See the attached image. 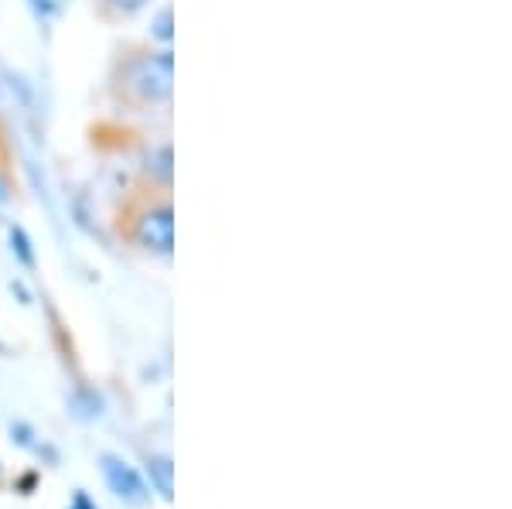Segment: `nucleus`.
<instances>
[{
    "mask_svg": "<svg viewBox=\"0 0 512 509\" xmlns=\"http://www.w3.org/2000/svg\"><path fill=\"white\" fill-rule=\"evenodd\" d=\"M171 82H175V59H171V52L144 55V59L130 65V86H134L140 100H168Z\"/></svg>",
    "mask_w": 512,
    "mask_h": 509,
    "instance_id": "nucleus-1",
    "label": "nucleus"
},
{
    "mask_svg": "<svg viewBox=\"0 0 512 509\" xmlns=\"http://www.w3.org/2000/svg\"><path fill=\"white\" fill-rule=\"evenodd\" d=\"M99 469H103V479H106V486H110L113 496L123 499L127 506H144L147 499H151L147 482L140 479V472L127 462V458L99 455Z\"/></svg>",
    "mask_w": 512,
    "mask_h": 509,
    "instance_id": "nucleus-2",
    "label": "nucleus"
},
{
    "mask_svg": "<svg viewBox=\"0 0 512 509\" xmlns=\"http://www.w3.org/2000/svg\"><path fill=\"white\" fill-rule=\"evenodd\" d=\"M137 243L154 253H171V246H175V212H171V205H158V209L140 216Z\"/></svg>",
    "mask_w": 512,
    "mask_h": 509,
    "instance_id": "nucleus-3",
    "label": "nucleus"
},
{
    "mask_svg": "<svg viewBox=\"0 0 512 509\" xmlns=\"http://www.w3.org/2000/svg\"><path fill=\"white\" fill-rule=\"evenodd\" d=\"M147 475H151V486L158 489L161 499H171L175 496V465H171L168 455H151L147 458Z\"/></svg>",
    "mask_w": 512,
    "mask_h": 509,
    "instance_id": "nucleus-4",
    "label": "nucleus"
},
{
    "mask_svg": "<svg viewBox=\"0 0 512 509\" xmlns=\"http://www.w3.org/2000/svg\"><path fill=\"white\" fill-rule=\"evenodd\" d=\"M69 407L79 421H96V417L103 414V397H99L96 390H76L69 400Z\"/></svg>",
    "mask_w": 512,
    "mask_h": 509,
    "instance_id": "nucleus-5",
    "label": "nucleus"
},
{
    "mask_svg": "<svg viewBox=\"0 0 512 509\" xmlns=\"http://www.w3.org/2000/svg\"><path fill=\"white\" fill-rule=\"evenodd\" d=\"M11 243H14V250H18L24 267L35 264V257H31V243H28V236H24V229H11Z\"/></svg>",
    "mask_w": 512,
    "mask_h": 509,
    "instance_id": "nucleus-6",
    "label": "nucleus"
},
{
    "mask_svg": "<svg viewBox=\"0 0 512 509\" xmlns=\"http://www.w3.org/2000/svg\"><path fill=\"white\" fill-rule=\"evenodd\" d=\"M154 38L171 41V7H164L158 14V21H154Z\"/></svg>",
    "mask_w": 512,
    "mask_h": 509,
    "instance_id": "nucleus-7",
    "label": "nucleus"
},
{
    "mask_svg": "<svg viewBox=\"0 0 512 509\" xmlns=\"http://www.w3.org/2000/svg\"><path fill=\"white\" fill-rule=\"evenodd\" d=\"M110 4H113V7H117V11H120V14H137V11H140V7H144V4H147V0H110Z\"/></svg>",
    "mask_w": 512,
    "mask_h": 509,
    "instance_id": "nucleus-8",
    "label": "nucleus"
},
{
    "mask_svg": "<svg viewBox=\"0 0 512 509\" xmlns=\"http://www.w3.org/2000/svg\"><path fill=\"white\" fill-rule=\"evenodd\" d=\"M31 11H35L38 18H52V14H55V0H31Z\"/></svg>",
    "mask_w": 512,
    "mask_h": 509,
    "instance_id": "nucleus-9",
    "label": "nucleus"
},
{
    "mask_svg": "<svg viewBox=\"0 0 512 509\" xmlns=\"http://www.w3.org/2000/svg\"><path fill=\"white\" fill-rule=\"evenodd\" d=\"M69 509H96V503H93V499H89L86 496V492H76V496H72V503H69Z\"/></svg>",
    "mask_w": 512,
    "mask_h": 509,
    "instance_id": "nucleus-10",
    "label": "nucleus"
},
{
    "mask_svg": "<svg viewBox=\"0 0 512 509\" xmlns=\"http://www.w3.org/2000/svg\"><path fill=\"white\" fill-rule=\"evenodd\" d=\"M14 434H18V445H31V428H28V424H14Z\"/></svg>",
    "mask_w": 512,
    "mask_h": 509,
    "instance_id": "nucleus-11",
    "label": "nucleus"
}]
</instances>
